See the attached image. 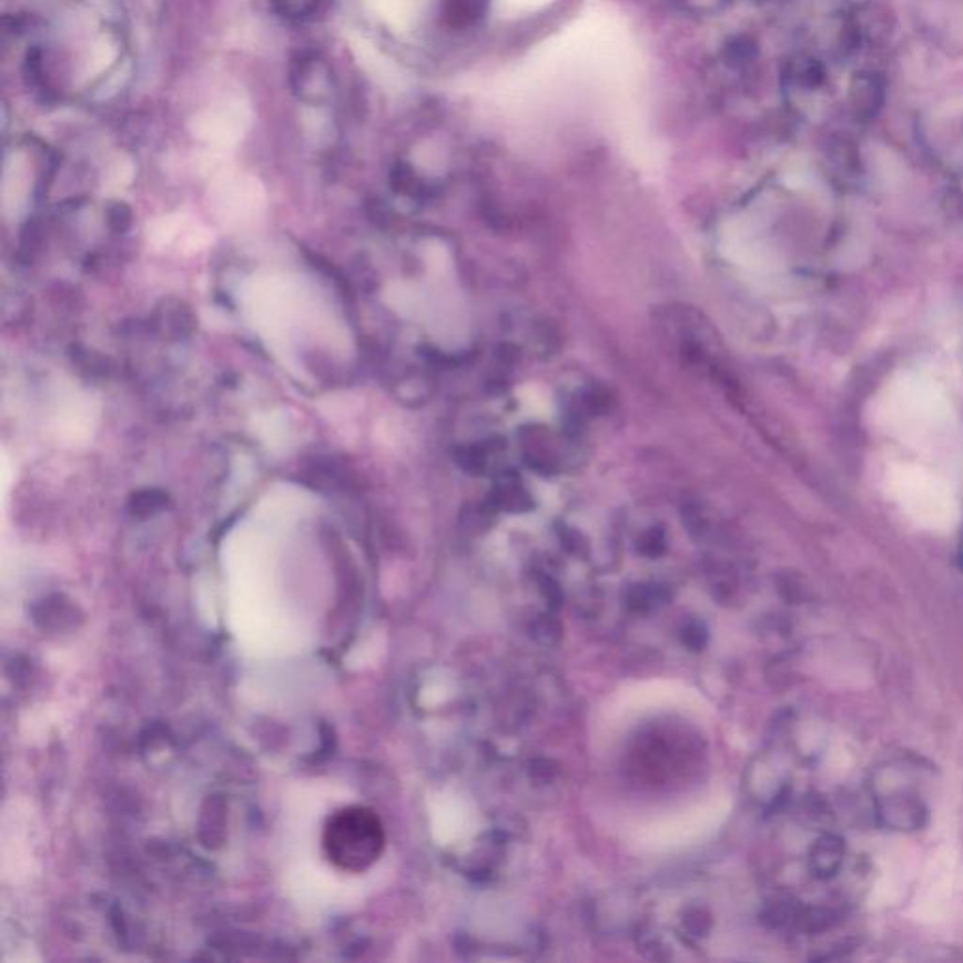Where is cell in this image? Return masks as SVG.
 I'll return each mask as SVG.
<instances>
[{"label": "cell", "instance_id": "6da1fadb", "mask_svg": "<svg viewBox=\"0 0 963 963\" xmlns=\"http://www.w3.org/2000/svg\"><path fill=\"white\" fill-rule=\"evenodd\" d=\"M879 414L890 435L913 446L933 445L952 418L943 389L916 373H902L889 384Z\"/></svg>", "mask_w": 963, "mask_h": 963}, {"label": "cell", "instance_id": "7a4b0ae2", "mask_svg": "<svg viewBox=\"0 0 963 963\" xmlns=\"http://www.w3.org/2000/svg\"><path fill=\"white\" fill-rule=\"evenodd\" d=\"M386 835L377 813L364 805L337 809L322 834L327 860L346 873H364L384 851Z\"/></svg>", "mask_w": 963, "mask_h": 963}, {"label": "cell", "instance_id": "3957f363", "mask_svg": "<svg viewBox=\"0 0 963 963\" xmlns=\"http://www.w3.org/2000/svg\"><path fill=\"white\" fill-rule=\"evenodd\" d=\"M889 494L921 524L945 527L956 519V495L951 486L922 465H894L889 470Z\"/></svg>", "mask_w": 963, "mask_h": 963}, {"label": "cell", "instance_id": "277c9868", "mask_svg": "<svg viewBox=\"0 0 963 963\" xmlns=\"http://www.w3.org/2000/svg\"><path fill=\"white\" fill-rule=\"evenodd\" d=\"M291 81L294 93L311 104H322L334 93V74L321 57H297L292 64Z\"/></svg>", "mask_w": 963, "mask_h": 963}, {"label": "cell", "instance_id": "5b68a950", "mask_svg": "<svg viewBox=\"0 0 963 963\" xmlns=\"http://www.w3.org/2000/svg\"><path fill=\"white\" fill-rule=\"evenodd\" d=\"M921 19L935 42L963 48V0H921Z\"/></svg>", "mask_w": 963, "mask_h": 963}, {"label": "cell", "instance_id": "8992f818", "mask_svg": "<svg viewBox=\"0 0 963 963\" xmlns=\"http://www.w3.org/2000/svg\"><path fill=\"white\" fill-rule=\"evenodd\" d=\"M886 100V80L878 72H859L852 75L849 85V108L852 118L860 123H870L883 110Z\"/></svg>", "mask_w": 963, "mask_h": 963}, {"label": "cell", "instance_id": "52a82bcc", "mask_svg": "<svg viewBox=\"0 0 963 963\" xmlns=\"http://www.w3.org/2000/svg\"><path fill=\"white\" fill-rule=\"evenodd\" d=\"M525 462L531 465L533 469L543 473L544 476L554 475L559 470V457H557L556 446L554 440L546 433L538 429H529L525 437Z\"/></svg>", "mask_w": 963, "mask_h": 963}, {"label": "cell", "instance_id": "ba28073f", "mask_svg": "<svg viewBox=\"0 0 963 963\" xmlns=\"http://www.w3.org/2000/svg\"><path fill=\"white\" fill-rule=\"evenodd\" d=\"M491 507L513 514L525 513V510H531L533 497L516 476H505L495 486L494 494H491Z\"/></svg>", "mask_w": 963, "mask_h": 963}, {"label": "cell", "instance_id": "9c48e42d", "mask_svg": "<svg viewBox=\"0 0 963 963\" xmlns=\"http://www.w3.org/2000/svg\"><path fill=\"white\" fill-rule=\"evenodd\" d=\"M881 815L886 819V824L894 828H921L924 824L926 809L922 808L921 802L911 800V798L902 797L898 800H889L881 808Z\"/></svg>", "mask_w": 963, "mask_h": 963}, {"label": "cell", "instance_id": "30bf717a", "mask_svg": "<svg viewBox=\"0 0 963 963\" xmlns=\"http://www.w3.org/2000/svg\"><path fill=\"white\" fill-rule=\"evenodd\" d=\"M159 326L164 330V334L181 339L192 335L196 327V318L185 303L175 300L166 303V310L159 311Z\"/></svg>", "mask_w": 963, "mask_h": 963}, {"label": "cell", "instance_id": "8fae6325", "mask_svg": "<svg viewBox=\"0 0 963 963\" xmlns=\"http://www.w3.org/2000/svg\"><path fill=\"white\" fill-rule=\"evenodd\" d=\"M841 860H843L841 841L827 835L817 841V845L811 851V870L815 871L817 878H832L835 871L840 870Z\"/></svg>", "mask_w": 963, "mask_h": 963}, {"label": "cell", "instance_id": "7c38bea8", "mask_svg": "<svg viewBox=\"0 0 963 963\" xmlns=\"http://www.w3.org/2000/svg\"><path fill=\"white\" fill-rule=\"evenodd\" d=\"M627 606L630 610L638 614H648V611L659 610L670 600V594L665 586L659 584H635L629 587V591L625 595Z\"/></svg>", "mask_w": 963, "mask_h": 963}, {"label": "cell", "instance_id": "4fadbf2b", "mask_svg": "<svg viewBox=\"0 0 963 963\" xmlns=\"http://www.w3.org/2000/svg\"><path fill=\"white\" fill-rule=\"evenodd\" d=\"M791 80L803 89H817L827 80V72L817 59H798L792 62Z\"/></svg>", "mask_w": 963, "mask_h": 963}, {"label": "cell", "instance_id": "5bb4252c", "mask_svg": "<svg viewBox=\"0 0 963 963\" xmlns=\"http://www.w3.org/2000/svg\"><path fill=\"white\" fill-rule=\"evenodd\" d=\"M529 630H531V637L538 643L546 646V648H551V646H557V643L561 642V621L551 614V610L540 614L538 618L533 619Z\"/></svg>", "mask_w": 963, "mask_h": 963}, {"label": "cell", "instance_id": "9a60e30c", "mask_svg": "<svg viewBox=\"0 0 963 963\" xmlns=\"http://www.w3.org/2000/svg\"><path fill=\"white\" fill-rule=\"evenodd\" d=\"M488 0H448L446 16L452 26H469L486 8Z\"/></svg>", "mask_w": 963, "mask_h": 963}, {"label": "cell", "instance_id": "2e32d148", "mask_svg": "<svg viewBox=\"0 0 963 963\" xmlns=\"http://www.w3.org/2000/svg\"><path fill=\"white\" fill-rule=\"evenodd\" d=\"M457 465L467 473L480 475L484 470H488L489 457H491V448L488 446L473 445L464 446L457 452Z\"/></svg>", "mask_w": 963, "mask_h": 963}, {"label": "cell", "instance_id": "e0dca14e", "mask_svg": "<svg viewBox=\"0 0 963 963\" xmlns=\"http://www.w3.org/2000/svg\"><path fill=\"white\" fill-rule=\"evenodd\" d=\"M681 643L691 651H702L708 643V627L700 619H689L680 632Z\"/></svg>", "mask_w": 963, "mask_h": 963}, {"label": "cell", "instance_id": "ac0fdd59", "mask_svg": "<svg viewBox=\"0 0 963 963\" xmlns=\"http://www.w3.org/2000/svg\"><path fill=\"white\" fill-rule=\"evenodd\" d=\"M683 930L689 937H704L711 930V916L706 909H687L683 914Z\"/></svg>", "mask_w": 963, "mask_h": 963}, {"label": "cell", "instance_id": "d6986e66", "mask_svg": "<svg viewBox=\"0 0 963 963\" xmlns=\"http://www.w3.org/2000/svg\"><path fill=\"white\" fill-rule=\"evenodd\" d=\"M322 0H273L278 13L284 18H305L315 13Z\"/></svg>", "mask_w": 963, "mask_h": 963}, {"label": "cell", "instance_id": "ffe728a7", "mask_svg": "<svg viewBox=\"0 0 963 963\" xmlns=\"http://www.w3.org/2000/svg\"><path fill=\"white\" fill-rule=\"evenodd\" d=\"M538 589L543 594L546 605L550 606L551 611H557L562 606V589L550 576H544L538 581Z\"/></svg>", "mask_w": 963, "mask_h": 963}, {"label": "cell", "instance_id": "44dd1931", "mask_svg": "<svg viewBox=\"0 0 963 963\" xmlns=\"http://www.w3.org/2000/svg\"><path fill=\"white\" fill-rule=\"evenodd\" d=\"M640 550L649 557L661 556L662 551L667 550V538L659 529H651L643 535Z\"/></svg>", "mask_w": 963, "mask_h": 963}, {"label": "cell", "instance_id": "7402d4cb", "mask_svg": "<svg viewBox=\"0 0 963 963\" xmlns=\"http://www.w3.org/2000/svg\"><path fill=\"white\" fill-rule=\"evenodd\" d=\"M164 503H166V495L161 491H142L134 495V508L138 513H142V508H145V513H155L156 508L164 507Z\"/></svg>", "mask_w": 963, "mask_h": 963}, {"label": "cell", "instance_id": "603a6c76", "mask_svg": "<svg viewBox=\"0 0 963 963\" xmlns=\"http://www.w3.org/2000/svg\"><path fill=\"white\" fill-rule=\"evenodd\" d=\"M556 772V768L548 760H535V762H531V768H529L533 781H537L540 784L550 783Z\"/></svg>", "mask_w": 963, "mask_h": 963}, {"label": "cell", "instance_id": "cb8c5ba5", "mask_svg": "<svg viewBox=\"0 0 963 963\" xmlns=\"http://www.w3.org/2000/svg\"><path fill=\"white\" fill-rule=\"evenodd\" d=\"M130 223H132V213H130L129 207L121 204L113 205L112 210H110V224H112V229L123 232V230L129 229Z\"/></svg>", "mask_w": 963, "mask_h": 963}, {"label": "cell", "instance_id": "d4e9b609", "mask_svg": "<svg viewBox=\"0 0 963 963\" xmlns=\"http://www.w3.org/2000/svg\"><path fill=\"white\" fill-rule=\"evenodd\" d=\"M562 544H565L568 551H572V554H580L581 548L586 546V543L581 540L580 533L570 531V529H565V533H562Z\"/></svg>", "mask_w": 963, "mask_h": 963}]
</instances>
